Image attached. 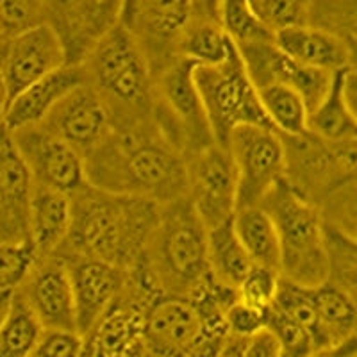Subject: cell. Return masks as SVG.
I'll return each mask as SVG.
<instances>
[{"instance_id":"cell-14","label":"cell","mask_w":357,"mask_h":357,"mask_svg":"<svg viewBox=\"0 0 357 357\" xmlns=\"http://www.w3.org/2000/svg\"><path fill=\"white\" fill-rule=\"evenodd\" d=\"M126 0H45V22L65 45L68 63H84L95 45L122 22Z\"/></svg>"},{"instance_id":"cell-6","label":"cell","mask_w":357,"mask_h":357,"mask_svg":"<svg viewBox=\"0 0 357 357\" xmlns=\"http://www.w3.org/2000/svg\"><path fill=\"white\" fill-rule=\"evenodd\" d=\"M195 82L220 145L227 146L231 134L238 127L257 126L273 129L236 43L225 61L195 66Z\"/></svg>"},{"instance_id":"cell-24","label":"cell","mask_w":357,"mask_h":357,"mask_svg":"<svg viewBox=\"0 0 357 357\" xmlns=\"http://www.w3.org/2000/svg\"><path fill=\"white\" fill-rule=\"evenodd\" d=\"M318 309L317 350L333 347L357 333V302L327 280L314 288Z\"/></svg>"},{"instance_id":"cell-3","label":"cell","mask_w":357,"mask_h":357,"mask_svg":"<svg viewBox=\"0 0 357 357\" xmlns=\"http://www.w3.org/2000/svg\"><path fill=\"white\" fill-rule=\"evenodd\" d=\"M82 65L89 84L106 104L113 129H134L154 122V72L123 22L100 38Z\"/></svg>"},{"instance_id":"cell-4","label":"cell","mask_w":357,"mask_h":357,"mask_svg":"<svg viewBox=\"0 0 357 357\" xmlns=\"http://www.w3.org/2000/svg\"><path fill=\"white\" fill-rule=\"evenodd\" d=\"M142 268L161 295L190 296L207 277L209 229L188 197L161 206Z\"/></svg>"},{"instance_id":"cell-27","label":"cell","mask_w":357,"mask_h":357,"mask_svg":"<svg viewBox=\"0 0 357 357\" xmlns=\"http://www.w3.org/2000/svg\"><path fill=\"white\" fill-rule=\"evenodd\" d=\"M209 266L216 280L238 289L254 266L236 232L234 218L209 229Z\"/></svg>"},{"instance_id":"cell-17","label":"cell","mask_w":357,"mask_h":357,"mask_svg":"<svg viewBox=\"0 0 357 357\" xmlns=\"http://www.w3.org/2000/svg\"><path fill=\"white\" fill-rule=\"evenodd\" d=\"M59 256L66 261L70 270L77 311V331L86 336L123 291L129 272L93 257L72 254Z\"/></svg>"},{"instance_id":"cell-16","label":"cell","mask_w":357,"mask_h":357,"mask_svg":"<svg viewBox=\"0 0 357 357\" xmlns=\"http://www.w3.org/2000/svg\"><path fill=\"white\" fill-rule=\"evenodd\" d=\"M34 178L22 159L11 132L2 126L0 138V243L31 241Z\"/></svg>"},{"instance_id":"cell-9","label":"cell","mask_w":357,"mask_h":357,"mask_svg":"<svg viewBox=\"0 0 357 357\" xmlns=\"http://www.w3.org/2000/svg\"><path fill=\"white\" fill-rule=\"evenodd\" d=\"M159 296L142 268H134L123 291L84 336V357H152L145 343V318Z\"/></svg>"},{"instance_id":"cell-38","label":"cell","mask_w":357,"mask_h":357,"mask_svg":"<svg viewBox=\"0 0 357 357\" xmlns=\"http://www.w3.org/2000/svg\"><path fill=\"white\" fill-rule=\"evenodd\" d=\"M312 0H250L256 11L273 34L293 25L309 24Z\"/></svg>"},{"instance_id":"cell-49","label":"cell","mask_w":357,"mask_h":357,"mask_svg":"<svg viewBox=\"0 0 357 357\" xmlns=\"http://www.w3.org/2000/svg\"><path fill=\"white\" fill-rule=\"evenodd\" d=\"M349 47V70L357 73V38H343Z\"/></svg>"},{"instance_id":"cell-39","label":"cell","mask_w":357,"mask_h":357,"mask_svg":"<svg viewBox=\"0 0 357 357\" xmlns=\"http://www.w3.org/2000/svg\"><path fill=\"white\" fill-rule=\"evenodd\" d=\"M45 22V0H0V40Z\"/></svg>"},{"instance_id":"cell-35","label":"cell","mask_w":357,"mask_h":357,"mask_svg":"<svg viewBox=\"0 0 357 357\" xmlns=\"http://www.w3.org/2000/svg\"><path fill=\"white\" fill-rule=\"evenodd\" d=\"M309 25L341 38H357V0H312Z\"/></svg>"},{"instance_id":"cell-28","label":"cell","mask_w":357,"mask_h":357,"mask_svg":"<svg viewBox=\"0 0 357 357\" xmlns=\"http://www.w3.org/2000/svg\"><path fill=\"white\" fill-rule=\"evenodd\" d=\"M45 327L20 291L2 311L0 357H29L38 345Z\"/></svg>"},{"instance_id":"cell-40","label":"cell","mask_w":357,"mask_h":357,"mask_svg":"<svg viewBox=\"0 0 357 357\" xmlns=\"http://www.w3.org/2000/svg\"><path fill=\"white\" fill-rule=\"evenodd\" d=\"M280 279H282V275L277 270L254 264L238 288V298L245 304L254 305V307L270 309L275 302Z\"/></svg>"},{"instance_id":"cell-46","label":"cell","mask_w":357,"mask_h":357,"mask_svg":"<svg viewBox=\"0 0 357 357\" xmlns=\"http://www.w3.org/2000/svg\"><path fill=\"white\" fill-rule=\"evenodd\" d=\"M311 357H357V333L341 343L317 350Z\"/></svg>"},{"instance_id":"cell-50","label":"cell","mask_w":357,"mask_h":357,"mask_svg":"<svg viewBox=\"0 0 357 357\" xmlns=\"http://www.w3.org/2000/svg\"><path fill=\"white\" fill-rule=\"evenodd\" d=\"M277 357H289V356H288V354H284V352H279V356H277Z\"/></svg>"},{"instance_id":"cell-12","label":"cell","mask_w":357,"mask_h":357,"mask_svg":"<svg viewBox=\"0 0 357 357\" xmlns=\"http://www.w3.org/2000/svg\"><path fill=\"white\" fill-rule=\"evenodd\" d=\"M9 132L34 184L63 191L66 195L77 193L88 184L84 155L45 126L38 123Z\"/></svg>"},{"instance_id":"cell-31","label":"cell","mask_w":357,"mask_h":357,"mask_svg":"<svg viewBox=\"0 0 357 357\" xmlns=\"http://www.w3.org/2000/svg\"><path fill=\"white\" fill-rule=\"evenodd\" d=\"M318 207L327 229L357 245V178L336 188Z\"/></svg>"},{"instance_id":"cell-10","label":"cell","mask_w":357,"mask_h":357,"mask_svg":"<svg viewBox=\"0 0 357 357\" xmlns=\"http://www.w3.org/2000/svg\"><path fill=\"white\" fill-rule=\"evenodd\" d=\"M229 151L238 172V209L261 206L268 193L286 181L282 136L270 127H238L229 138Z\"/></svg>"},{"instance_id":"cell-21","label":"cell","mask_w":357,"mask_h":357,"mask_svg":"<svg viewBox=\"0 0 357 357\" xmlns=\"http://www.w3.org/2000/svg\"><path fill=\"white\" fill-rule=\"evenodd\" d=\"M88 82L82 63H66L56 72L24 89L15 100L2 107V126L9 130L43 123L54 107L75 88Z\"/></svg>"},{"instance_id":"cell-48","label":"cell","mask_w":357,"mask_h":357,"mask_svg":"<svg viewBox=\"0 0 357 357\" xmlns=\"http://www.w3.org/2000/svg\"><path fill=\"white\" fill-rule=\"evenodd\" d=\"M345 93H347V100H349L350 109H352V114L357 122V73L350 72V70H347Z\"/></svg>"},{"instance_id":"cell-29","label":"cell","mask_w":357,"mask_h":357,"mask_svg":"<svg viewBox=\"0 0 357 357\" xmlns=\"http://www.w3.org/2000/svg\"><path fill=\"white\" fill-rule=\"evenodd\" d=\"M234 41L222 24L191 17L178 41V57L199 65H218L225 61Z\"/></svg>"},{"instance_id":"cell-45","label":"cell","mask_w":357,"mask_h":357,"mask_svg":"<svg viewBox=\"0 0 357 357\" xmlns=\"http://www.w3.org/2000/svg\"><path fill=\"white\" fill-rule=\"evenodd\" d=\"M222 2L223 0H190L191 17L222 24Z\"/></svg>"},{"instance_id":"cell-36","label":"cell","mask_w":357,"mask_h":357,"mask_svg":"<svg viewBox=\"0 0 357 357\" xmlns=\"http://www.w3.org/2000/svg\"><path fill=\"white\" fill-rule=\"evenodd\" d=\"M327 227V225H325ZM329 280L345 289L357 302V245L327 229Z\"/></svg>"},{"instance_id":"cell-18","label":"cell","mask_w":357,"mask_h":357,"mask_svg":"<svg viewBox=\"0 0 357 357\" xmlns=\"http://www.w3.org/2000/svg\"><path fill=\"white\" fill-rule=\"evenodd\" d=\"M41 126L65 139L84 159L113 129L106 104L89 81L66 95Z\"/></svg>"},{"instance_id":"cell-19","label":"cell","mask_w":357,"mask_h":357,"mask_svg":"<svg viewBox=\"0 0 357 357\" xmlns=\"http://www.w3.org/2000/svg\"><path fill=\"white\" fill-rule=\"evenodd\" d=\"M18 291L27 298L45 329L77 331L70 270L59 254L40 257L34 272Z\"/></svg>"},{"instance_id":"cell-37","label":"cell","mask_w":357,"mask_h":357,"mask_svg":"<svg viewBox=\"0 0 357 357\" xmlns=\"http://www.w3.org/2000/svg\"><path fill=\"white\" fill-rule=\"evenodd\" d=\"M266 329L275 336L280 352L288 354L289 357H311L317 352V343L311 331L305 329L304 325L296 324L273 305L268 311Z\"/></svg>"},{"instance_id":"cell-7","label":"cell","mask_w":357,"mask_h":357,"mask_svg":"<svg viewBox=\"0 0 357 357\" xmlns=\"http://www.w3.org/2000/svg\"><path fill=\"white\" fill-rule=\"evenodd\" d=\"M195 66V63L178 57L154 77V122L186 159L216 143L197 88Z\"/></svg>"},{"instance_id":"cell-20","label":"cell","mask_w":357,"mask_h":357,"mask_svg":"<svg viewBox=\"0 0 357 357\" xmlns=\"http://www.w3.org/2000/svg\"><path fill=\"white\" fill-rule=\"evenodd\" d=\"M204 333L200 314L188 296L161 295L145 318V343L152 357H184Z\"/></svg>"},{"instance_id":"cell-11","label":"cell","mask_w":357,"mask_h":357,"mask_svg":"<svg viewBox=\"0 0 357 357\" xmlns=\"http://www.w3.org/2000/svg\"><path fill=\"white\" fill-rule=\"evenodd\" d=\"M0 88L2 107L68 63L65 45L47 22L0 40Z\"/></svg>"},{"instance_id":"cell-32","label":"cell","mask_w":357,"mask_h":357,"mask_svg":"<svg viewBox=\"0 0 357 357\" xmlns=\"http://www.w3.org/2000/svg\"><path fill=\"white\" fill-rule=\"evenodd\" d=\"M222 27L236 45L275 40V34L256 15L250 0H223Z\"/></svg>"},{"instance_id":"cell-5","label":"cell","mask_w":357,"mask_h":357,"mask_svg":"<svg viewBox=\"0 0 357 357\" xmlns=\"http://www.w3.org/2000/svg\"><path fill=\"white\" fill-rule=\"evenodd\" d=\"M261 206L275 222L280 241V275L317 288L329 280L327 227L317 204L309 202L286 181L277 184Z\"/></svg>"},{"instance_id":"cell-22","label":"cell","mask_w":357,"mask_h":357,"mask_svg":"<svg viewBox=\"0 0 357 357\" xmlns=\"http://www.w3.org/2000/svg\"><path fill=\"white\" fill-rule=\"evenodd\" d=\"M275 43L309 68L336 73L349 70V47L337 34L314 25H293L275 33Z\"/></svg>"},{"instance_id":"cell-43","label":"cell","mask_w":357,"mask_h":357,"mask_svg":"<svg viewBox=\"0 0 357 357\" xmlns=\"http://www.w3.org/2000/svg\"><path fill=\"white\" fill-rule=\"evenodd\" d=\"M227 336L229 333L223 331H204L199 340L184 354V357H220Z\"/></svg>"},{"instance_id":"cell-47","label":"cell","mask_w":357,"mask_h":357,"mask_svg":"<svg viewBox=\"0 0 357 357\" xmlns=\"http://www.w3.org/2000/svg\"><path fill=\"white\" fill-rule=\"evenodd\" d=\"M248 340H250V337L238 336V334L229 333L227 341H225V347H223L222 356L220 357H245Z\"/></svg>"},{"instance_id":"cell-30","label":"cell","mask_w":357,"mask_h":357,"mask_svg":"<svg viewBox=\"0 0 357 357\" xmlns=\"http://www.w3.org/2000/svg\"><path fill=\"white\" fill-rule=\"evenodd\" d=\"M259 91L261 104L273 129L282 136L307 132L309 106L296 89L282 84L264 86Z\"/></svg>"},{"instance_id":"cell-13","label":"cell","mask_w":357,"mask_h":357,"mask_svg":"<svg viewBox=\"0 0 357 357\" xmlns=\"http://www.w3.org/2000/svg\"><path fill=\"white\" fill-rule=\"evenodd\" d=\"M188 199L207 229L234 218L238 172L229 146L215 143L188 159Z\"/></svg>"},{"instance_id":"cell-33","label":"cell","mask_w":357,"mask_h":357,"mask_svg":"<svg viewBox=\"0 0 357 357\" xmlns=\"http://www.w3.org/2000/svg\"><path fill=\"white\" fill-rule=\"evenodd\" d=\"M273 307H277L280 312H284L286 317H289L296 324L304 325L305 329L311 331L314 343H317L318 309L314 288L296 284V282H291L288 279H280Z\"/></svg>"},{"instance_id":"cell-1","label":"cell","mask_w":357,"mask_h":357,"mask_svg":"<svg viewBox=\"0 0 357 357\" xmlns=\"http://www.w3.org/2000/svg\"><path fill=\"white\" fill-rule=\"evenodd\" d=\"M88 183L120 195L161 206L188 197V159L155 122L134 129H111L86 155Z\"/></svg>"},{"instance_id":"cell-44","label":"cell","mask_w":357,"mask_h":357,"mask_svg":"<svg viewBox=\"0 0 357 357\" xmlns=\"http://www.w3.org/2000/svg\"><path fill=\"white\" fill-rule=\"evenodd\" d=\"M279 352L280 347L277 343L275 336L268 329H264L248 340L245 357H277Z\"/></svg>"},{"instance_id":"cell-25","label":"cell","mask_w":357,"mask_h":357,"mask_svg":"<svg viewBox=\"0 0 357 357\" xmlns=\"http://www.w3.org/2000/svg\"><path fill=\"white\" fill-rule=\"evenodd\" d=\"M234 227L254 264L280 272V241L275 222L263 206L241 207L234 215Z\"/></svg>"},{"instance_id":"cell-23","label":"cell","mask_w":357,"mask_h":357,"mask_svg":"<svg viewBox=\"0 0 357 357\" xmlns=\"http://www.w3.org/2000/svg\"><path fill=\"white\" fill-rule=\"evenodd\" d=\"M72 229V195L34 184L31 206V241L40 257L56 256Z\"/></svg>"},{"instance_id":"cell-42","label":"cell","mask_w":357,"mask_h":357,"mask_svg":"<svg viewBox=\"0 0 357 357\" xmlns=\"http://www.w3.org/2000/svg\"><path fill=\"white\" fill-rule=\"evenodd\" d=\"M268 311L270 309L254 307V305L245 304V302L238 298L227 312L229 333L245 337L256 336L257 333L266 329Z\"/></svg>"},{"instance_id":"cell-26","label":"cell","mask_w":357,"mask_h":357,"mask_svg":"<svg viewBox=\"0 0 357 357\" xmlns=\"http://www.w3.org/2000/svg\"><path fill=\"white\" fill-rule=\"evenodd\" d=\"M345 79L347 70L334 73L324 100L309 113V132L329 142L357 138V122L347 100Z\"/></svg>"},{"instance_id":"cell-41","label":"cell","mask_w":357,"mask_h":357,"mask_svg":"<svg viewBox=\"0 0 357 357\" xmlns=\"http://www.w3.org/2000/svg\"><path fill=\"white\" fill-rule=\"evenodd\" d=\"M86 340L77 331L45 329L29 357H84Z\"/></svg>"},{"instance_id":"cell-2","label":"cell","mask_w":357,"mask_h":357,"mask_svg":"<svg viewBox=\"0 0 357 357\" xmlns=\"http://www.w3.org/2000/svg\"><path fill=\"white\" fill-rule=\"evenodd\" d=\"M161 216V204L91 184L72 195V229L57 254L93 257L132 272L142 263Z\"/></svg>"},{"instance_id":"cell-8","label":"cell","mask_w":357,"mask_h":357,"mask_svg":"<svg viewBox=\"0 0 357 357\" xmlns=\"http://www.w3.org/2000/svg\"><path fill=\"white\" fill-rule=\"evenodd\" d=\"M282 142L286 183L309 202L320 206L336 188L357 178V138L329 142L307 130L282 136Z\"/></svg>"},{"instance_id":"cell-15","label":"cell","mask_w":357,"mask_h":357,"mask_svg":"<svg viewBox=\"0 0 357 357\" xmlns=\"http://www.w3.org/2000/svg\"><path fill=\"white\" fill-rule=\"evenodd\" d=\"M238 49L243 57L248 75L257 89L272 84L289 86L305 98L309 113L324 100L329 91L334 73L309 68L295 61L280 49L275 40L238 45Z\"/></svg>"},{"instance_id":"cell-34","label":"cell","mask_w":357,"mask_h":357,"mask_svg":"<svg viewBox=\"0 0 357 357\" xmlns=\"http://www.w3.org/2000/svg\"><path fill=\"white\" fill-rule=\"evenodd\" d=\"M40 256L33 241L0 243V288L2 291H18L34 272Z\"/></svg>"}]
</instances>
